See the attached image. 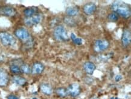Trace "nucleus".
Returning a JSON list of instances; mask_svg holds the SVG:
<instances>
[{
  "instance_id": "4be33fe9",
  "label": "nucleus",
  "mask_w": 131,
  "mask_h": 99,
  "mask_svg": "<svg viewBox=\"0 0 131 99\" xmlns=\"http://www.w3.org/2000/svg\"><path fill=\"white\" fill-rule=\"evenodd\" d=\"M107 18H108V19L110 20V21L115 22V21H117V20H118V15L116 13L113 12L110 13V14L107 16Z\"/></svg>"
},
{
  "instance_id": "393cba45",
  "label": "nucleus",
  "mask_w": 131,
  "mask_h": 99,
  "mask_svg": "<svg viewBox=\"0 0 131 99\" xmlns=\"http://www.w3.org/2000/svg\"><path fill=\"white\" fill-rule=\"evenodd\" d=\"M122 77L121 76V75H117V76L115 77V81H116V82L120 81V80L122 79Z\"/></svg>"
},
{
  "instance_id": "dca6fc26",
  "label": "nucleus",
  "mask_w": 131,
  "mask_h": 99,
  "mask_svg": "<svg viewBox=\"0 0 131 99\" xmlns=\"http://www.w3.org/2000/svg\"><path fill=\"white\" fill-rule=\"evenodd\" d=\"M37 9L36 7H30L27 8L24 11V15L26 16L27 18H30L35 15V13H36Z\"/></svg>"
},
{
  "instance_id": "39448f33",
  "label": "nucleus",
  "mask_w": 131,
  "mask_h": 99,
  "mask_svg": "<svg viewBox=\"0 0 131 99\" xmlns=\"http://www.w3.org/2000/svg\"><path fill=\"white\" fill-rule=\"evenodd\" d=\"M15 33L19 39L23 41H26L30 39V33L25 28H19L15 31Z\"/></svg>"
},
{
  "instance_id": "1a4fd4ad",
  "label": "nucleus",
  "mask_w": 131,
  "mask_h": 99,
  "mask_svg": "<svg viewBox=\"0 0 131 99\" xmlns=\"http://www.w3.org/2000/svg\"><path fill=\"white\" fill-rule=\"evenodd\" d=\"M0 13L3 15L6 16H12L16 14V11L14 8L12 7H3L0 9Z\"/></svg>"
},
{
  "instance_id": "6ab92c4d",
  "label": "nucleus",
  "mask_w": 131,
  "mask_h": 99,
  "mask_svg": "<svg viewBox=\"0 0 131 99\" xmlns=\"http://www.w3.org/2000/svg\"><path fill=\"white\" fill-rule=\"evenodd\" d=\"M20 69H21V71L25 74H29L31 72V70L30 69V66L27 64H24L22 65Z\"/></svg>"
},
{
  "instance_id": "f03ea898",
  "label": "nucleus",
  "mask_w": 131,
  "mask_h": 99,
  "mask_svg": "<svg viewBox=\"0 0 131 99\" xmlns=\"http://www.w3.org/2000/svg\"><path fill=\"white\" fill-rule=\"evenodd\" d=\"M54 37L58 41H66L68 39L66 29L62 26H57L54 31Z\"/></svg>"
},
{
  "instance_id": "a878e982",
  "label": "nucleus",
  "mask_w": 131,
  "mask_h": 99,
  "mask_svg": "<svg viewBox=\"0 0 131 99\" xmlns=\"http://www.w3.org/2000/svg\"><path fill=\"white\" fill-rule=\"evenodd\" d=\"M71 39L72 40H74L75 38H76V36H75V35L74 34V33H71Z\"/></svg>"
},
{
  "instance_id": "9d476101",
  "label": "nucleus",
  "mask_w": 131,
  "mask_h": 99,
  "mask_svg": "<svg viewBox=\"0 0 131 99\" xmlns=\"http://www.w3.org/2000/svg\"><path fill=\"white\" fill-rule=\"evenodd\" d=\"M96 5L92 3H88V4L85 5V6L83 7L84 12L87 15H91L93 14L95 12V11H96Z\"/></svg>"
},
{
  "instance_id": "f8f14e48",
  "label": "nucleus",
  "mask_w": 131,
  "mask_h": 99,
  "mask_svg": "<svg viewBox=\"0 0 131 99\" xmlns=\"http://www.w3.org/2000/svg\"><path fill=\"white\" fill-rule=\"evenodd\" d=\"M83 69L88 74H92L95 69V65L92 62H86L83 65Z\"/></svg>"
},
{
  "instance_id": "4468645a",
  "label": "nucleus",
  "mask_w": 131,
  "mask_h": 99,
  "mask_svg": "<svg viewBox=\"0 0 131 99\" xmlns=\"http://www.w3.org/2000/svg\"><path fill=\"white\" fill-rule=\"evenodd\" d=\"M41 90L43 94L47 95H50L53 93V88L49 84L43 83L41 85Z\"/></svg>"
},
{
  "instance_id": "5701e85b",
  "label": "nucleus",
  "mask_w": 131,
  "mask_h": 99,
  "mask_svg": "<svg viewBox=\"0 0 131 99\" xmlns=\"http://www.w3.org/2000/svg\"><path fill=\"white\" fill-rule=\"evenodd\" d=\"M73 41H74V43L75 44H76L78 45H80V44H82V38H80L76 37L74 40H73Z\"/></svg>"
},
{
  "instance_id": "9b49d317",
  "label": "nucleus",
  "mask_w": 131,
  "mask_h": 99,
  "mask_svg": "<svg viewBox=\"0 0 131 99\" xmlns=\"http://www.w3.org/2000/svg\"><path fill=\"white\" fill-rule=\"evenodd\" d=\"M8 82H9L8 74L3 69L0 68V86H6Z\"/></svg>"
},
{
  "instance_id": "ddd939ff",
  "label": "nucleus",
  "mask_w": 131,
  "mask_h": 99,
  "mask_svg": "<svg viewBox=\"0 0 131 99\" xmlns=\"http://www.w3.org/2000/svg\"><path fill=\"white\" fill-rule=\"evenodd\" d=\"M43 69H44V66L42 64L40 63H35L33 65L31 72L34 74H40L42 73Z\"/></svg>"
},
{
  "instance_id": "c85d7f7f",
  "label": "nucleus",
  "mask_w": 131,
  "mask_h": 99,
  "mask_svg": "<svg viewBox=\"0 0 131 99\" xmlns=\"http://www.w3.org/2000/svg\"><path fill=\"white\" fill-rule=\"evenodd\" d=\"M32 99H38V98H33Z\"/></svg>"
},
{
  "instance_id": "f3484780",
  "label": "nucleus",
  "mask_w": 131,
  "mask_h": 99,
  "mask_svg": "<svg viewBox=\"0 0 131 99\" xmlns=\"http://www.w3.org/2000/svg\"><path fill=\"white\" fill-rule=\"evenodd\" d=\"M13 81L15 84L19 85V86H23L26 83V78L19 76H15L13 77Z\"/></svg>"
},
{
  "instance_id": "7ed1b4c3",
  "label": "nucleus",
  "mask_w": 131,
  "mask_h": 99,
  "mask_svg": "<svg viewBox=\"0 0 131 99\" xmlns=\"http://www.w3.org/2000/svg\"><path fill=\"white\" fill-rule=\"evenodd\" d=\"M0 41L4 46H13L16 43L15 38L7 32L0 33Z\"/></svg>"
},
{
  "instance_id": "2eb2a0df",
  "label": "nucleus",
  "mask_w": 131,
  "mask_h": 99,
  "mask_svg": "<svg viewBox=\"0 0 131 99\" xmlns=\"http://www.w3.org/2000/svg\"><path fill=\"white\" fill-rule=\"evenodd\" d=\"M79 10L77 7H69L66 10V13L69 16H74L78 14Z\"/></svg>"
},
{
  "instance_id": "cd10ccee",
  "label": "nucleus",
  "mask_w": 131,
  "mask_h": 99,
  "mask_svg": "<svg viewBox=\"0 0 131 99\" xmlns=\"http://www.w3.org/2000/svg\"><path fill=\"white\" fill-rule=\"evenodd\" d=\"M91 99H99V98H96V97H92V98H91Z\"/></svg>"
},
{
  "instance_id": "6e6552de",
  "label": "nucleus",
  "mask_w": 131,
  "mask_h": 99,
  "mask_svg": "<svg viewBox=\"0 0 131 99\" xmlns=\"http://www.w3.org/2000/svg\"><path fill=\"white\" fill-rule=\"evenodd\" d=\"M131 41V34L130 31L129 29H125L123 33V36L122 38V44L125 47L129 46Z\"/></svg>"
},
{
  "instance_id": "bb28decb",
  "label": "nucleus",
  "mask_w": 131,
  "mask_h": 99,
  "mask_svg": "<svg viewBox=\"0 0 131 99\" xmlns=\"http://www.w3.org/2000/svg\"><path fill=\"white\" fill-rule=\"evenodd\" d=\"M111 99H119V98H117V97H111Z\"/></svg>"
},
{
  "instance_id": "b1692460",
  "label": "nucleus",
  "mask_w": 131,
  "mask_h": 99,
  "mask_svg": "<svg viewBox=\"0 0 131 99\" xmlns=\"http://www.w3.org/2000/svg\"><path fill=\"white\" fill-rule=\"evenodd\" d=\"M7 99H19L18 97L15 96L14 95H10L8 96Z\"/></svg>"
},
{
  "instance_id": "f257e3e1",
  "label": "nucleus",
  "mask_w": 131,
  "mask_h": 99,
  "mask_svg": "<svg viewBox=\"0 0 131 99\" xmlns=\"http://www.w3.org/2000/svg\"><path fill=\"white\" fill-rule=\"evenodd\" d=\"M112 11L117 14L125 18H128L130 16V8L125 2L121 1H114L111 6Z\"/></svg>"
},
{
  "instance_id": "412c9836",
  "label": "nucleus",
  "mask_w": 131,
  "mask_h": 99,
  "mask_svg": "<svg viewBox=\"0 0 131 99\" xmlns=\"http://www.w3.org/2000/svg\"><path fill=\"white\" fill-rule=\"evenodd\" d=\"M64 21H65V23H66L67 25H68V26H75V24L74 20V19H73L71 17H70V16L65 18L64 19Z\"/></svg>"
},
{
  "instance_id": "20e7f679",
  "label": "nucleus",
  "mask_w": 131,
  "mask_h": 99,
  "mask_svg": "<svg viewBox=\"0 0 131 99\" xmlns=\"http://www.w3.org/2000/svg\"><path fill=\"white\" fill-rule=\"evenodd\" d=\"M110 46V43L106 40H97L95 41L94 49L97 52H100L107 49Z\"/></svg>"
},
{
  "instance_id": "aec40b11",
  "label": "nucleus",
  "mask_w": 131,
  "mask_h": 99,
  "mask_svg": "<svg viewBox=\"0 0 131 99\" xmlns=\"http://www.w3.org/2000/svg\"><path fill=\"white\" fill-rule=\"evenodd\" d=\"M10 69L12 73L14 74H19L20 73H21V69H20L19 66H18V65H12L10 67Z\"/></svg>"
},
{
  "instance_id": "423d86ee",
  "label": "nucleus",
  "mask_w": 131,
  "mask_h": 99,
  "mask_svg": "<svg viewBox=\"0 0 131 99\" xmlns=\"http://www.w3.org/2000/svg\"><path fill=\"white\" fill-rule=\"evenodd\" d=\"M42 15L40 14L35 15L33 16L30 18H27L26 20H24V23L27 26H33V25L37 24L39 23L42 20Z\"/></svg>"
},
{
  "instance_id": "a211bd4d",
  "label": "nucleus",
  "mask_w": 131,
  "mask_h": 99,
  "mask_svg": "<svg viewBox=\"0 0 131 99\" xmlns=\"http://www.w3.org/2000/svg\"><path fill=\"white\" fill-rule=\"evenodd\" d=\"M56 93L59 97H65L68 95L67 89L63 88H59L56 89Z\"/></svg>"
},
{
  "instance_id": "0eeeda50",
  "label": "nucleus",
  "mask_w": 131,
  "mask_h": 99,
  "mask_svg": "<svg viewBox=\"0 0 131 99\" xmlns=\"http://www.w3.org/2000/svg\"><path fill=\"white\" fill-rule=\"evenodd\" d=\"M67 92L68 94L71 96L75 97L78 96L80 93V88L79 85L78 83H73L70 85L67 89Z\"/></svg>"
}]
</instances>
